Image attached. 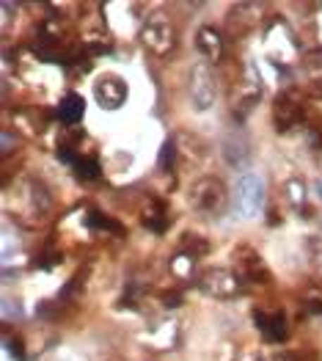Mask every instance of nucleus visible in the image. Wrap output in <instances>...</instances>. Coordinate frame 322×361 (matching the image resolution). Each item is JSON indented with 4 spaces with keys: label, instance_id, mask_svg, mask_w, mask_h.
Returning <instances> with one entry per match:
<instances>
[{
    "label": "nucleus",
    "instance_id": "nucleus-8",
    "mask_svg": "<svg viewBox=\"0 0 322 361\" xmlns=\"http://www.w3.org/2000/svg\"><path fill=\"white\" fill-rule=\"evenodd\" d=\"M206 290L221 295V298H232L237 293V276H232L229 271H212L204 279Z\"/></svg>",
    "mask_w": 322,
    "mask_h": 361
},
{
    "label": "nucleus",
    "instance_id": "nucleus-6",
    "mask_svg": "<svg viewBox=\"0 0 322 361\" xmlns=\"http://www.w3.org/2000/svg\"><path fill=\"white\" fill-rule=\"evenodd\" d=\"M300 116H303V111H300V102L295 99V94H281L275 99V124L281 130H290L292 124L300 121Z\"/></svg>",
    "mask_w": 322,
    "mask_h": 361
},
{
    "label": "nucleus",
    "instance_id": "nucleus-4",
    "mask_svg": "<svg viewBox=\"0 0 322 361\" xmlns=\"http://www.w3.org/2000/svg\"><path fill=\"white\" fill-rule=\"evenodd\" d=\"M144 44H147L151 53L166 56L174 47V30L168 28L166 23H151V25L144 28Z\"/></svg>",
    "mask_w": 322,
    "mask_h": 361
},
{
    "label": "nucleus",
    "instance_id": "nucleus-9",
    "mask_svg": "<svg viewBox=\"0 0 322 361\" xmlns=\"http://www.w3.org/2000/svg\"><path fill=\"white\" fill-rule=\"evenodd\" d=\"M83 111H86V99H83L80 94H66V97L61 99L58 116H61V121H66V124H78V121L83 119Z\"/></svg>",
    "mask_w": 322,
    "mask_h": 361
},
{
    "label": "nucleus",
    "instance_id": "nucleus-1",
    "mask_svg": "<svg viewBox=\"0 0 322 361\" xmlns=\"http://www.w3.org/2000/svg\"><path fill=\"white\" fill-rule=\"evenodd\" d=\"M264 202V182L256 174H245L237 182V210L242 218H254Z\"/></svg>",
    "mask_w": 322,
    "mask_h": 361
},
{
    "label": "nucleus",
    "instance_id": "nucleus-10",
    "mask_svg": "<svg viewBox=\"0 0 322 361\" xmlns=\"http://www.w3.org/2000/svg\"><path fill=\"white\" fill-rule=\"evenodd\" d=\"M199 50H202L209 61L221 59V53H223L221 33H218L215 28H202V30H199Z\"/></svg>",
    "mask_w": 322,
    "mask_h": 361
},
{
    "label": "nucleus",
    "instance_id": "nucleus-13",
    "mask_svg": "<svg viewBox=\"0 0 322 361\" xmlns=\"http://www.w3.org/2000/svg\"><path fill=\"white\" fill-rule=\"evenodd\" d=\"M190 257H202V254H206L209 251V243L204 240V238H196V235H185V245H182Z\"/></svg>",
    "mask_w": 322,
    "mask_h": 361
},
{
    "label": "nucleus",
    "instance_id": "nucleus-12",
    "mask_svg": "<svg viewBox=\"0 0 322 361\" xmlns=\"http://www.w3.org/2000/svg\"><path fill=\"white\" fill-rule=\"evenodd\" d=\"M75 169H78L80 177H86V180H97V177L102 174V169H99V163H97L94 157H78V160H75Z\"/></svg>",
    "mask_w": 322,
    "mask_h": 361
},
{
    "label": "nucleus",
    "instance_id": "nucleus-11",
    "mask_svg": "<svg viewBox=\"0 0 322 361\" xmlns=\"http://www.w3.org/2000/svg\"><path fill=\"white\" fill-rule=\"evenodd\" d=\"M88 215H91L88 224H91L94 229H105V232H113V235H124V226H121L118 221H113L111 215H102V212H97V210H91Z\"/></svg>",
    "mask_w": 322,
    "mask_h": 361
},
{
    "label": "nucleus",
    "instance_id": "nucleus-7",
    "mask_svg": "<svg viewBox=\"0 0 322 361\" xmlns=\"http://www.w3.org/2000/svg\"><path fill=\"white\" fill-rule=\"evenodd\" d=\"M124 97H127V86L118 78H102L97 83V99L105 108H118L124 102Z\"/></svg>",
    "mask_w": 322,
    "mask_h": 361
},
{
    "label": "nucleus",
    "instance_id": "nucleus-5",
    "mask_svg": "<svg viewBox=\"0 0 322 361\" xmlns=\"http://www.w3.org/2000/svg\"><path fill=\"white\" fill-rule=\"evenodd\" d=\"M254 320H256V326L262 329L267 342H281V339H287V320H284L281 312H273V314L254 312Z\"/></svg>",
    "mask_w": 322,
    "mask_h": 361
},
{
    "label": "nucleus",
    "instance_id": "nucleus-14",
    "mask_svg": "<svg viewBox=\"0 0 322 361\" xmlns=\"http://www.w3.org/2000/svg\"><path fill=\"white\" fill-rule=\"evenodd\" d=\"M174 160H176V147L171 141H166L163 149H160V169L163 171H171L174 169Z\"/></svg>",
    "mask_w": 322,
    "mask_h": 361
},
{
    "label": "nucleus",
    "instance_id": "nucleus-15",
    "mask_svg": "<svg viewBox=\"0 0 322 361\" xmlns=\"http://www.w3.org/2000/svg\"><path fill=\"white\" fill-rule=\"evenodd\" d=\"M6 345H8V353H11V359L25 361V348H23V339H8Z\"/></svg>",
    "mask_w": 322,
    "mask_h": 361
},
{
    "label": "nucleus",
    "instance_id": "nucleus-3",
    "mask_svg": "<svg viewBox=\"0 0 322 361\" xmlns=\"http://www.w3.org/2000/svg\"><path fill=\"white\" fill-rule=\"evenodd\" d=\"M190 94H193V102H196L199 111H206L212 105V99H215V80H212V75H209V69L204 63L196 66V72H193Z\"/></svg>",
    "mask_w": 322,
    "mask_h": 361
},
{
    "label": "nucleus",
    "instance_id": "nucleus-16",
    "mask_svg": "<svg viewBox=\"0 0 322 361\" xmlns=\"http://www.w3.org/2000/svg\"><path fill=\"white\" fill-rule=\"evenodd\" d=\"M306 59L311 61V66H322V47H317V50H311Z\"/></svg>",
    "mask_w": 322,
    "mask_h": 361
},
{
    "label": "nucleus",
    "instance_id": "nucleus-2",
    "mask_svg": "<svg viewBox=\"0 0 322 361\" xmlns=\"http://www.w3.org/2000/svg\"><path fill=\"white\" fill-rule=\"evenodd\" d=\"M190 202L196 210L204 212H221L226 204V190L218 180H202L196 182L193 193H190Z\"/></svg>",
    "mask_w": 322,
    "mask_h": 361
},
{
    "label": "nucleus",
    "instance_id": "nucleus-17",
    "mask_svg": "<svg viewBox=\"0 0 322 361\" xmlns=\"http://www.w3.org/2000/svg\"><path fill=\"white\" fill-rule=\"evenodd\" d=\"M309 309H311L314 314H322V301H317V298H314V301L309 303Z\"/></svg>",
    "mask_w": 322,
    "mask_h": 361
}]
</instances>
